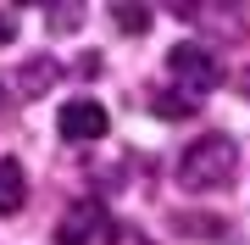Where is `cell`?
Returning <instances> with one entry per match:
<instances>
[{
    "label": "cell",
    "mask_w": 250,
    "mask_h": 245,
    "mask_svg": "<svg viewBox=\"0 0 250 245\" xmlns=\"http://www.w3.org/2000/svg\"><path fill=\"white\" fill-rule=\"evenodd\" d=\"M239 167V151H233L228 134H200L195 145H184L178 156V184L184 190H223Z\"/></svg>",
    "instance_id": "6da1fadb"
},
{
    "label": "cell",
    "mask_w": 250,
    "mask_h": 245,
    "mask_svg": "<svg viewBox=\"0 0 250 245\" xmlns=\"http://www.w3.org/2000/svg\"><path fill=\"white\" fill-rule=\"evenodd\" d=\"M167 78L178 84L184 100H195V106H200V95L217 89V56L200 50V45H172V50H167Z\"/></svg>",
    "instance_id": "7a4b0ae2"
},
{
    "label": "cell",
    "mask_w": 250,
    "mask_h": 245,
    "mask_svg": "<svg viewBox=\"0 0 250 245\" xmlns=\"http://www.w3.org/2000/svg\"><path fill=\"white\" fill-rule=\"evenodd\" d=\"M111 234H117V223L106 218L100 200H78V206H67V218L56 223V245H106Z\"/></svg>",
    "instance_id": "3957f363"
},
{
    "label": "cell",
    "mask_w": 250,
    "mask_h": 245,
    "mask_svg": "<svg viewBox=\"0 0 250 245\" xmlns=\"http://www.w3.org/2000/svg\"><path fill=\"white\" fill-rule=\"evenodd\" d=\"M56 128H62V139L83 145V139H100V134H106V111H100V100H67L62 117H56Z\"/></svg>",
    "instance_id": "277c9868"
},
{
    "label": "cell",
    "mask_w": 250,
    "mask_h": 245,
    "mask_svg": "<svg viewBox=\"0 0 250 245\" xmlns=\"http://www.w3.org/2000/svg\"><path fill=\"white\" fill-rule=\"evenodd\" d=\"M28 200V173L17 156H0V212H17Z\"/></svg>",
    "instance_id": "5b68a950"
},
{
    "label": "cell",
    "mask_w": 250,
    "mask_h": 245,
    "mask_svg": "<svg viewBox=\"0 0 250 245\" xmlns=\"http://www.w3.org/2000/svg\"><path fill=\"white\" fill-rule=\"evenodd\" d=\"M50 84H56V62H45V56H39V62H28V67H22V89H28V95L50 89Z\"/></svg>",
    "instance_id": "8992f818"
},
{
    "label": "cell",
    "mask_w": 250,
    "mask_h": 245,
    "mask_svg": "<svg viewBox=\"0 0 250 245\" xmlns=\"http://www.w3.org/2000/svg\"><path fill=\"white\" fill-rule=\"evenodd\" d=\"M117 28L123 34H145L150 28V6H117Z\"/></svg>",
    "instance_id": "52a82bcc"
},
{
    "label": "cell",
    "mask_w": 250,
    "mask_h": 245,
    "mask_svg": "<svg viewBox=\"0 0 250 245\" xmlns=\"http://www.w3.org/2000/svg\"><path fill=\"white\" fill-rule=\"evenodd\" d=\"M156 111H161V117H189V111H195V100H184V95H167V100H156Z\"/></svg>",
    "instance_id": "ba28073f"
},
{
    "label": "cell",
    "mask_w": 250,
    "mask_h": 245,
    "mask_svg": "<svg viewBox=\"0 0 250 245\" xmlns=\"http://www.w3.org/2000/svg\"><path fill=\"white\" fill-rule=\"evenodd\" d=\"M11 39H17V17H11V11H0V45H11Z\"/></svg>",
    "instance_id": "9c48e42d"
},
{
    "label": "cell",
    "mask_w": 250,
    "mask_h": 245,
    "mask_svg": "<svg viewBox=\"0 0 250 245\" xmlns=\"http://www.w3.org/2000/svg\"><path fill=\"white\" fill-rule=\"evenodd\" d=\"M245 95H250V73H245Z\"/></svg>",
    "instance_id": "30bf717a"
},
{
    "label": "cell",
    "mask_w": 250,
    "mask_h": 245,
    "mask_svg": "<svg viewBox=\"0 0 250 245\" xmlns=\"http://www.w3.org/2000/svg\"><path fill=\"white\" fill-rule=\"evenodd\" d=\"M0 106H6V89H0Z\"/></svg>",
    "instance_id": "8fae6325"
}]
</instances>
